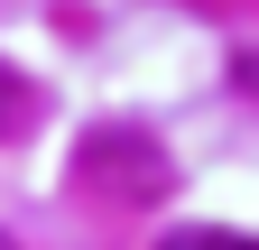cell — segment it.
I'll return each mask as SVG.
<instances>
[{
  "mask_svg": "<svg viewBox=\"0 0 259 250\" xmlns=\"http://www.w3.org/2000/svg\"><path fill=\"white\" fill-rule=\"evenodd\" d=\"M83 176H93V185H120V195H157V185H167V167H157L130 130L93 139V148H83Z\"/></svg>",
  "mask_w": 259,
  "mask_h": 250,
  "instance_id": "6da1fadb",
  "label": "cell"
},
{
  "mask_svg": "<svg viewBox=\"0 0 259 250\" xmlns=\"http://www.w3.org/2000/svg\"><path fill=\"white\" fill-rule=\"evenodd\" d=\"M157 250H259V241H241V232H213V223H176Z\"/></svg>",
  "mask_w": 259,
  "mask_h": 250,
  "instance_id": "7a4b0ae2",
  "label": "cell"
},
{
  "mask_svg": "<svg viewBox=\"0 0 259 250\" xmlns=\"http://www.w3.org/2000/svg\"><path fill=\"white\" fill-rule=\"evenodd\" d=\"M0 250H19V241H10V232H0Z\"/></svg>",
  "mask_w": 259,
  "mask_h": 250,
  "instance_id": "277c9868",
  "label": "cell"
},
{
  "mask_svg": "<svg viewBox=\"0 0 259 250\" xmlns=\"http://www.w3.org/2000/svg\"><path fill=\"white\" fill-rule=\"evenodd\" d=\"M19 111H28V93H19L10 74H0V130H10V120H19Z\"/></svg>",
  "mask_w": 259,
  "mask_h": 250,
  "instance_id": "3957f363",
  "label": "cell"
}]
</instances>
